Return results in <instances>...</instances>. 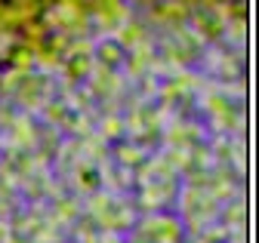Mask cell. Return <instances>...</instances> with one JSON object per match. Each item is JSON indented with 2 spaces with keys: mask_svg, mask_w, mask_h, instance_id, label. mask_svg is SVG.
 Segmentation results:
<instances>
[{
  "mask_svg": "<svg viewBox=\"0 0 259 243\" xmlns=\"http://www.w3.org/2000/svg\"><path fill=\"white\" fill-rule=\"evenodd\" d=\"M90 68H93V58H68V62H62L59 71H65V86H77L80 80L90 77Z\"/></svg>",
  "mask_w": 259,
  "mask_h": 243,
  "instance_id": "cell-9",
  "label": "cell"
},
{
  "mask_svg": "<svg viewBox=\"0 0 259 243\" xmlns=\"http://www.w3.org/2000/svg\"><path fill=\"white\" fill-rule=\"evenodd\" d=\"M34 65H37V68H44L47 74H56V68H62V55L44 46V49L34 55Z\"/></svg>",
  "mask_w": 259,
  "mask_h": 243,
  "instance_id": "cell-16",
  "label": "cell"
},
{
  "mask_svg": "<svg viewBox=\"0 0 259 243\" xmlns=\"http://www.w3.org/2000/svg\"><path fill=\"white\" fill-rule=\"evenodd\" d=\"M25 77H28V74H25V71H16V68L4 71V74H0V96H13Z\"/></svg>",
  "mask_w": 259,
  "mask_h": 243,
  "instance_id": "cell-15",
  "label": "cell"
},
{
  "mask_svg": "<svg viewBox=\"0 0 259 243\" xmlns=\"http://www.w3.org/2000/svg\"><path fill=\"white\" fill-rule=\"evenodd\" d=\"M93 55H96V62H99V65H105V68H117V65H123V58H126V52L114 43V40H102L99 46H96L93 49Z\"/></svg>",
  "mask_w": 259,
  "mask_h": 243,
  "instance_id": "cell-8",
  "label": "cell"
},
{
  "mask_svg": "<svg viewBox=\"0 0 259 243\" xmlns=\"http://www.w3.org/2000/svg\"><path fill=\"white\" fill-rule=\"evenodd\" d=\"M142 234H148L154 243H176L182 228L173 216H151V219H142Z\"/></svg>",
  "mask_w": 259,
  "mask_h": 243,
  "instance_id": "cell-1",
  "label": "cell"
},
{
  "mask_svg": "<svg viewBox=\"0 0 259 243\" xmlns=\"http://www.w3.org/2000/svg\"><path fill=\"white\" fill-rule=\"evenodd\" d=\"M10 62H13L16 71H25V74H28L31 68H34V55H31L25 46H16V49L10 52Z\"/></svg>",
  "mask_w": 259,
  "mask_h": 243,
  "instance_id": "cell-18",
  "label": "cell"
},
{
  "mask_svg": "<svg viewBox=\"0 0 259 243\" xmlns=\"http://www.w3.org/2000/svg\"><path fill=\"white\" fill-rule=\"evenodd\" d=\"M142 40H148V28H145V25H139V22H123V25H117V28H114V43H117L123 52L136 49Z\"/></svg>",
  "mask_w": 259,
  "mask_h": 243,
  "instance_id": "cell-6",
  "label": "cell"
},
{
  "mask_svg": "<svg viewBox=\"0 0 259 243\" xmlns=\"http://www.w3.org/2000/svg\"><path fill=\"white\" fill-rule=\"evenodd\" d=\"M173 197H176V181H151V185H142L139 206H145V209H160V206H167Z\"/></svg>",
  "mask_w": 259,
  "mask_h": 243,
  "instance_id": "cell-3",
  "label": "cell"
},
{
  "mask_svg": "<svg viewBox=\"0 0 259 243\" xmlns=\"http://www.w3.org/2000/svg\"><path fill=\"white\" fill-rule=\"evenodd\" d=\"M93 40L90 37H74L65 46V58H93Z\"/></svg>",
  "mask_w": 259,
  "mask_h": 243,
  "instance_id": "cell-13",
  "label": "cell"
},
{
  "mask_svg": "<svg viewBox=\"0 0 259 243\" xmlns=\"http://www.w3.org/2000/svg\"><path fill=\"white\" fill-rule=\"evenodd\" d=\"M44 117L50 120V124H56V127H65L68 124V108H65L62 102H47L44 105Z\"/></svg>",
  "mask_w": 259,
  "mask_h": 243,
  "instance_id": "cell-17",
  "label": "cell"
},
{
  "mask_svg": "<svg viewBox=\"0 0 259 243\" xmlns=\"http://www.w3.org/2000/svg\"><path fill=\"white\" fill-rule=\"evenodd\" d=\"M179 4H182L188 13H191V10H198V7H201V0H179Z\"/></svg>",
  "mask_w": 259,
  "mask_h": 243,
  "instance_id": "cell-20",
  "label": "cell"
},
{
  "mask_svg": "<svg viewBox=\"0 0 259 243\" xmlns=\"http://www.w3.org/2000/svg\"><path fill=\"white\" fill-rule=\"evenodd\" d=\"M37 219H40V212H37V209H34V212H25V216H19L16 228H19V231H34V228L40 225Z\"/></svg>",
  "mask_w": 259,
  "mask_h": 243,
  "instance_id": "cell-19",
  "label": "cell"
},
{
  "mask_svg": "<svg viewBox=\"0 0 259 243\" xmlns=\"http://www.w3.org/2000/svg\"><path fill=\"white\" fill-rule=\"evenodd\" d=\"M133 219H136V212L133 209H130L126 203H120V200H114L105 212H102V216H96V225H102L105 231H123V228H130V225H133Z\"/></svg>",
  "mask_w": 259,
  "mask_h": 243,
  "instance_id": "cell-4",
  "label": "cell"
},
{
  "mask_svg": "<svg viewBox=\"0 0 259 243\" xmlns=\"http://www.w3.org/2000/svg\"><path fill=\"white\" fill-rule=\"evenodd\" d=\"M40 142V133L34 130V124H31V117H13L10 124V145L13 148H34Z\"/></svg>",
  "mask_w": 259,
  "mask_h": 243,
  "instance_id": "cell-5",
  "label": "cell"
},
{
  "mask_svg": "<svg viewBox=\"0 0 259 243\" xmlns=\"http://www.w3.org/2000/svg\"><path fill=\"white\" fill-rule=\"evenodd\" d=\"M133 4H139V7H157L160 0H133Z\"/></svg>",
  "mask_w": 259,
  "mask_h": 243,
  "instance_id": "cell-21",
  "label": "cell"
},
{
  "mask_svg": "<svg viewBox=\"0 0 259 243\" xmlns=\"http://www.w3.org/2000/svg\"><path fill=\"white\" fill-rule=\"evenodd\" d=\"M96 133H99L105 142L108 139H117L123 133V117L120 114H102V124H99V130H96Z\"/></svg>",
  "mask_w": 259,
  "mask_h": 243,
  "instance_id": "cell-12",
  "label": "cell"
},
{
  "mask_svg": "<svg viewBox=\"0 0 259 243\" xmlns=\"http://www.w3.org/2000/svg\"><path fill=\"white\" fill-rule=\"evenodd\" d=\"M151 181H176V172L170 169V163L164 157H154V160H145L142 163L139 185H151Z\"/></svg>",
  "mask_w": 259,
  "mask_h": 243,
  "instance_id": "cell-7",
  "label": "cell"
},
{
  "mask_svg": "<svg viewBox=\"0 0 259 243\" xmlns=\"http://www.w3.org/2000/svg\"><path fill=\"white\" fill-rule=\"evenodd\" d=\"M13 96L22 108H44L47 105V80L37 77V74H28Z\"/></svg>",
  "mask_w": 259,
  "mask_h": 243,
  "instance_id": "cell-2",
  "label": "cell"
},
{
  "mask_svg": "<svg viewBox=\"0 0 259 243\" xmlns=\"http://www.w3.org/2000/svg\"><path fill=\"white\" fill-rule=\"evenodd\" d=\"M114 157H117V163H120L123 169H133V166H139V163L145 160V151H142L139 145H117Z\"/></svg>",
  "mask_w": 259,
  "mask_h": 243,
  "instance_id": "cell-11",
  "label": "cell"
},
{
  "mask_svg": "<svg viewBox=\"0 0 259 243\" xmlns=\"http://www.w3.org/2000/svg\"><path fill=\"white\" fill-rule=\"evenodd\" d=\"M80 154H83L87 160H105V154H108L105 139H102L99 133H93V136L80 139Z\"/></svg>",
  "mask_w": 259,
  "mask_h": 243,
  "instance_id": "cell-10",
  "label": "cell"
},
{
  "mask_svg": "<svg viewBox=\"0 0 259 243\" xmlns=\"http://www.w3.org/2000/svg\"><path fill=\"white\" fill-rule=\"evenodd\" d=\"M65 127H68L74 136H80V139H87V136H93V133H96V127H93V117H90L87 111H80L77 117H68V124H65Z\"/></svg>",
  "mask_w": 259,
  "mask_h": 243,
  "instance_id": "cell-14",
  "label": "cell"
}]
</instances>
